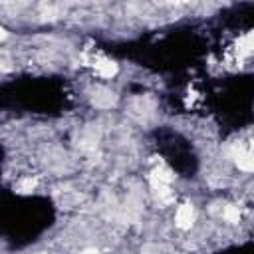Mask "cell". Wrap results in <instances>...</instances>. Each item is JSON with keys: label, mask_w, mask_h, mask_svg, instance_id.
<instances>
[{"label": "cell", "mask_w": 254, "mask_h": 254, "mask_svg": "<svg viewBox=\"0 0 254 254\" xmlns=\"http://www.w3.org/2000/svg\"><path fill=\"white\" fill-rule=\"evenodd\" d=\"M175 222H177V226H181V228H190V224L194 222V208H192L190 204L179 206V210H177V214H175Z\"/></svg>", "instance_id": "cell-1"}, {"label": "cell", "mask_w": 254, "mask_h": 254, "mask_svg": "<svg viewBox=\"0 0 254 254\" xmlns=\"http://www.w3.org/2000/svg\"><path fill=\"white\" fill-rule=\"evenodd\" d=\"M95 69H97V73H99L101 77H111V75L117 71V65H115L113 62H109V60H99V62L95 64Z\"/></svg>", "instance_id": "cell-2"}, {"label": "cell", "mask_w": 254, "mask_h": 254, "mask_svg": "<svg viewBox=\"0 0 254 254\" xmlns=\"http://www.w3.org/2000/svg\"><path fill=\"white\" fill-rule=\"evenodd\" d=\"M4 38H6V32H4V30H0V40H4Z\"/></svg>", "instance_id": "cell-3"}, {"label": "cell", "mask_w": 254, "mask_h": 254, "mask_svg": "<svg viewBox=\"0 0 254 254\" xmlns=\"http://www.w3.org/2000/svg\"><path fill=\"white\" fill-rule=\"evenodd\" d=\"M83 254H97V252H95V250H85Z\"/></svg>", "instance_id": "cell-4"}]
</instances>
